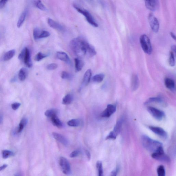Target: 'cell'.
<instances>
[{
    "instance_id": "obj_1",
    "label": "cell",
    "mask_w": 176,
    "mask_h": 176,
    "mask_svg": "<svg viewBox=\"0 0 176 176\" xmlns=\"http://www.w3.org/2000/svg\"><path fill=\"white\" fill-rule=\"evenodd\" d=\"M70 45L72 51L80 57L85 56L92 57L96 54L94 46L90 44L83 37H79L72 39Z\"/></svg>"
},
{
    "instance_id": "obj_2",
    "label": "cell",
    "mask_w": 176,
    "mask_h": 176,
    "mask_svg": "<svg viewBox=\"0 0 176 176\" xmlns=\"http://www.w3.org/2000/svg\"><path fill=\"white\" fill-rule=\"evenodd\" d=\"M141 142L144 148L152 153L156 152L160 148L163 147V144L161 143L154 140L146 135L142 136Z\"/></svg>"
},
{
    "instance_id": "obj_3",
    "label": "cell",
    "mask_w": 176,
    "mask_h": 176,
    "mask_svg": "<svg viewBox=\"0 0 176 176\" xmlns=\"http://www.w3.org/2000/svg\"><path fill=\"white\" fill-rule=\"evenodd\" d=\"M74 7L84 16H85L86 20L88 23L90 24L93 26L95 27H98V24L95 20L94 17L89 12L85 9L77 5H73Z\"/></svg>"
},
{
    "instance_id": "obj_4",
    "label": "cell",
    "mask_w": 176,
    "mask_h": 176,
    "mask_svg": "<svg viewBox=\"0 0 176 176\" xmlns=\"http://www.w3.org/2000/svg\"><path fill=\"white\" fill-rule=\"evenodd\" d=\"M140 42L143 50L148 54H151L152 51V46L150 40L146 34H143L140 38Z\"/></svg>"
},
{
    "instance_id": "obj_5",
    "label": "cell",
    "mask_w": 176,
    "mask_h": 176,
    "mask_svg": "<svg viewBox=\"0 0 176 176\" xmlns=\"http://www.w3.org/2000/svg\"><path fill=\"white\" fill-rule=\"evenodd\" d=\"M151 156L154 159L164 163H168L170 161V158L165 154L163 147L160 148L156 152L152 153Z\"/></svg>"
},
{
    "instance_id": "obj_6",
    "label": "cell",
    "mask_w": 176,
    "mask_h": 176,
    "mask_svg": "<svg viewBox=\"0 0 176 176\" xmlns=\"http://www.w3.org/2000/svg\"><path fill=\"white\" fill-rule=\"evenodd\" d=\"M59 165L63 173L67 175H70L72 173L71 168L68 160L64 157L60 158Z\"/></svg>"
},
{
    "instance_id": "obj_7",
    "label": "cell",
    "mask_w": 176,
    "mask_h": 176,
    "mask_svg": "<svg viewBox=\"0 0 176 176\" xmlns=\"http://www.w3.org/2000/svg\"><path fill=\"white\" fill-rule=\"evenodd\" d=\"M147 110L149 113L157 120H161L165 116L164 112L154 107H148Z\"/></svg>"
},
{
    "instance_id": "obj_8",
    "label": "cell",
    "mask_w": 176,
    "mask_h": 176,
    "mask_svg": "<svg viewBox=\"0 0 176 176\" xmlns=\"http://www.w3.org/2000/svg\"><path fill=\"white\" fill-rule=\"evenodd\" d=\"M122 125V121H119L117 122L114 128L113 131L110 132L108 135L106 137V140L113 139L115 140L116 139L121 129Z\"/></svg>"
},
{
    "instance_id": "obj_9",
    "label": "cell",
    "mask_w": 176,
    "mask_h": 176,
    "mask_svg": "<svg viewBox=\"0 0 176 176\" xmlns=\"http://www.w3.org/2000/svg\"><path fill=\"white\" fill-rule=\"evenodd\" d=\"M148 20L150 26L152 30L155 32H157L159 28V24L158 21L152 13L149 14Z\"/></svg>"
},
{
    "instance_id": "obj_10",
    "label": "cell",
    "mask_w": 176,
    "mask_h": 176,
    "mask_svg": "<svg viewBox=\"0 0 176 176\" xmlns=\"http://www.w3.org/2000/svg\"><path fill=\"white\" fill-rule=\"evenodd\" d=\"M24 53L22 61L27 67L31 68L32 66V63L31 59V54L30 50L28 48H24Z\"/></svg>"
},
{
    "instance_id": "obj_11",
    "label": "cell",
    "mask_w": 176,
    "mask_h": 176,
    "mask_svg": "<svg viewBox=\"0 0 176 176\" xmlns=\"http://www.w3.org/2000/svg\"><path fill=\"white\" fill-rule=\"evenodd\" d=\"M116 110V107L115 105L109 104L104 111L101 113V116L103 118H108L113 114Z\"/></svg>"
},
{
    "instance_id": "obj_12",
    "label": "cell",
    "mask_w": 176,
    "mask_h": 176,
    "mask_svg": "<svg viewBox=\"0 0 176 176\" xmlns=\"http://www.w3.org/2000/svg\"><path fill=\"white\" fill-rule=\"evenodd\" d=\"M148 128L154 133L163 138L166 139L168 137L167 132L161 128L153 126H149Z\"/></svg>"
},
{
    "instance_id": "obj_13",
    "label": "cell",
    "mask_w": 176,
    "mask_h": 176,
    "mask_svg": "<svg viewBox=\"0 0 176 176\" xmlns=\"http://www.w3.org/2000/svg\"><path fill=\"white\" fill-rule=\"evenodd\" d=\"M145 3L146 7L151 11H156L159 8V3L158 1H145Z\"/></svg>"
},
{
    "instance_id": "obj_14",
    "label": "cell",
    "mask_w": 176,
    "mask_h": 176,
    "mask_svg": "<svg viewBox=\"0 0 176 176\" xmlns=\"http://www.w3.org/2000/svg\"><path fill=\"white\" fill-rule=\"evenodd\" d=\"M48 25L52 28L56 29V30L60 31H63L64 30V27L61 24L51 18H48Z\"/></svg>"
},
{
    "instance_id": "obj_15",
    "label": "cell",
    "mask_w": 176,
    "mask_h": 176,
    "mask_svg": "<svg viewBox=\"0 0 176 176\" xmlns=\"http://www.w3.org/2000/svg\"><path fill=\"white\" fill-rule=\"evenodd\" d=\"M56 57L58 60L65 62L70 64L71 61L67 53L62 51H58L56 53Z\"/></svg>"
},
{
    "instance_id": "obj_16",
    "label": "cell",
    "mask_w": 176,
    "mask_h": 176,
    "mask_svg": "<svg viewBox=\"0 0 176 176\" xmlns=\"http://www.w3.org/2000/svg\"><path fill=\"white\" fill-rule=\"evenodd\" d=\"M52 136L55 139L64 145L65 146L68 145L69 141L68 139L62 134L54 132L52 133Z\"/></svg>"
},
{
    "instance_id": "obj_17",
    "label": "cell",
    "mask_w": 176,
    "mask_h": 176,
    "mask_svg": "<svg viewBox=\"0 0 176 176\" xmlns=\"http://www.w3.org/2000/svg\"><path fill=\"white\" fill-rule=\"evenodd\" d=\"M91 75L92 72L90 69H89L86 71L83 79V83L84 85L87 86L89 84L91 78Z\"/></svg>"
},
{
    "instance_id": "obj_18",
    "label": "cell",
    "mask_w": 176,
    "mask_h": 176,
    "mask_svg": "<svg viewBox=\"0 0 176 176\" xmlns=\"http://www.w3.org/2000/svg\"><path fill=\"white\" fill-rule=\"evenodd\" d=\"M139 86V81L138 77L137 75H134L132 77V89L133 91H136L138 88Z\"/></svg>"
},
{
    "instance_id": "obj_19",
    "label": "cell",
    "mask_w": 176,
    "mask_h": 176,
    "mask_svg": "<svg viewBox=\"0 0 176 176\" xmlns=\"http://www.w3.org/2000/svg\"><path fill=\"white\" fill-rule=\"evenodd\" d=\"M75 70L77 72L82 70L84 66L83 61L79 58H75Z\"/></svg>"
},
{
    "instance_id": "obj_20",
    "label": "cell",
    "mask_w": 176,
    "mask_h": 176,
    "mask_svg": "<svg viewBox=\"0 0 176 176\" xmlns=\"http://www.w3.org/2000/svg\"><path fill=\"white\" fill-rule=\"evenodd\" d=\"M165 84L168 89L173 90L175 89V84L173 80L170 78H166L165 80Z\"/></svg>"
},
{
    "instance_id": "obj_21",
    "label": "cell",
    "mask_w": 176,
    "mask_h": 176,
    "mask_svg": "<svg viewBox=\"0 0 176 176\" xmlns=\"http://www.w3.org/2000/svg\"><path fill=\"white\" fill-rule=\"evenodd\" d=\"M51 122L53 125L58 128H61L63 126V124L58 118L57 116L52 117L51 118Z\"/></svg>"
},
{
    "instance_id": "obj_22",
    "label": "cell",
    "mask_w": 176,
    "mask_h": 176,
    "mask_svg": "<svg viewBox=\"0 0 176 176\" xmlns=\"http://www.w3.org/2000/svg\"><path fill=\"white\" fill-rule=\"evenodd\" d=\"M15 53V50H10L7 52L3 56V60L5 61H9L13 57Z\"/></svg>"
},
{
    "instance_id": "obj_23",
    "label": "cell",
    "mask_w": 176,
    "mask_h": 176,
    "mask_svg": "<svg viewBox=\"0 0 176 176\" xmlns=\"http://www.w3.org/2000/svg\"><path fill=\"white\" fill-rule=\"evenodd\" d=\"M27 14V11L26 10H25V11L22 12L21 15H20L17 24V26L18 28H19L21 27L22 24H23L25 20Z\"/></svg>"
},
{
    "instance_id": "obj_24",
    "label": "cell",
    "mask_w": 176,
    "mask_h": 176,
    "mask_svg": "<svg viewBox=\"0 0 176 176\" xmlns=\"http://www.w3.org/2000/svg\"><path fill=\"white\" fill-rule=\"evenodd\" d=\"M27 75V70L25 68H22L21 69L19 72V79L21 81H24L26 78Z\"/></svg>"
},
{
    "instance_id": "obj_25",
    "label": "cell",
    "mask_w": 176,
    "mask_h": 176,
    "mask_svg": "<svg viewBox=\"0 0 176 176\" xmlns=\"http://www.w3.org/2000/svg\"><path fill=\"white\" fill-rule=\"evenodd\" d=\"M58 111L56 109L48 110L45 112L44 114L46 117L51 118L52 117L57 116Z\"/></svg>"
},
{
    "instance_id": "obj_26",
    "label": "cell",
    "mask_w": 176,
    "mask_h": 176,
    "mask_svg": "<svg viewBox=\"0 0 176 176\" xmlns=\"http://www.w3.org/2000/svg\"><path fill=\"white\" fill-rule=\"evenodd\" d=\"M28 123L27 119L24 118H22L19 124L18 129V132L20 133L23 130L24 127L27 125Z\"/></svg>"
},
{
    "instance_id": "obj_27",
    "label": "cell",
    "mask_w": 176,
    "mask_h": 176,
    "mask_svg": "<svg viewBox=\"0 0 176 176\" xmlns=\"http://www.w3.org/2000/svg\"><path fill=\"white\" fill-rule=\"evenodd\" d=\"M105 75L103 74H97L92 77V80L95 82L100 83L102 81Z\"/></svg>"
},
{
    "instance_id": "obj_28",
    "label": "cell",
    "mask_w": 176,
    "mask_h": 176,
    "mask_svg": "<svg viewBox=\"0 0 176 176\" xmlns=\"http://www.w3.org/2000/svg\"><path fill=\"white\" fill-rule=\"evenodd\" d=\"M80 121L78 119H75L69 121L67 124L70 127H77L80 125Z\"/></svg>"
},
{
    "instance_id": "obj_29",
    "label": "cell",
    "mask_w": 176,
    "mask_h": 176,
    "mask_svg": "<svg viewBox=\"0 0 176 176\" xmlns=\"http://www.w3.org/2000/svg\"><path fill=\"white\" fill-rule=\"evenodd\" d=\"M73 100V97L70 94H67L63 97L62 99V103L63 104L67 105L72 103Z\"/></svg>"
},
{
    "instance_id": "obj_30",
    "label": "cell",
    "mask_w": 176,
    "mask_h": 176,
    "mask_svg": "<svg viewBox=\"0 0 176 176\" xmlns=\"http://www.w3.org/2000/svg\"><path fill=\"white\" fill-rule=\"evenodd\" d=\"M96 167L97 169L98 176H104L102 163L101 161H98L96 163Z\"/></svg>"
},
{
    "instance_id": "obj_31",
    "label": "cell",
    "mask_w": 176,
    "mask_h": 176,
    "mask_svg": "<svg viewBox=\"0 0 176 176\" xmlns=\"http://www.w3.org/2000/svg\"><path fill=\"white\" fill-rule=\"evenodd\" d=\"M48 56L47 54H44L41 52H39L37 53L34 57V60L36 61L39 62L41 61L44 58L47 57Z\"/></svg>"
},
{
    "instance_id": "obj_32",
    "label": "cell",
    "mask_w": 176,
    "mask_h": 176,
    "mask_svg": "<svg viewBox=\"0 0 176 176\" xmlns=\"http://www.w3.org/2000/svg\"><path fill=\"white\" fill-rule=\"evenodd\" d=\"M2 157L3 159H6L7 158L13 156L14 153L13 152L8 150H4L2 152Z\"/></svg>"
},
{
    "instance_id": "obj_33",
    "label": "cell",
    "mask_w": 176,
    "mask_h": 176,
    "mask_svg": "<svg viewBox=\"0 0 176 176\" xmlns=\"http://www.w3.org/2000/svg\"><path fill=\"white\" fill-rule=\"evenodd\" d=\"M169 63L171 67H174L175 65V58L174 53L172 51L170 52L169 58Z\"/></svg>"
},
{
    "instance_id": "obj_34",
    "label": "cell",
    "mask_w": 176,
    "mask_h": 176,
    "mask_svg": "<svg viewBox=\"0 0 176 176\" xmlns=\"http://www.w3.org/2000/svg\"><path fill=\"white\" fill-rule=\"evenodd\" d=\"M35 5L37 8L42 11H46L47 10L45 6L41 1H35Z\"/></svg>"
},
{
    "instance_id": "obj_35",
    "label": "cell",
    "mask_w": 176,
    "mask_h": 176,
    "mask_svg": "<svg viewBox=\"0 0 176 176\" xmlns=\"http://www.w3.org/2000/svg\"><path fill=\"white\" fill-rule=\"evenodd\" d=\"M162 101V99L160 97H151L149 98L146 101L145 104H148V103L155 102L161 103Z\"/></svg>"
},
{
    "instance_id": "obj_36",
    "label": "cell",
    "mask_w": 176,
    "mask_h": 176,
    "mask_svg": "<svg viewBox=\"0 0 176 176\" xmlns=\"http://www.w3.org/2000/svg\"><path fill=\"white\" fill-rule=\"evenodd\" d=\"M158 176H165V171L164 167L163 165H160L158 168Z\"/></svg>"
},
{
    "instance_id": "obj_37",
    "label": "cell",
    "mask_w": 176,
    "mask_h": 176,
    "mask_svg": "<svg viewBox=\"0 0 176 176\" xmlns=\"http://www.w3.org/2000/svg\"><path fill=\"white\" fill-rule=\"evenodd\" d=\"M41 30L39 28H36L34 29L33 31V36L35 40L39 39L40 36Z\"/></svg>"
},
{
    "instance_id": "obj_38",
    "label": "cell",
    "mask_w": 176,
    "mask_h": 176,
    "mask_svg": "<svg viewBox=\"0 0 176 176\" xmlns=\"http://www.w3.org/2000/svg\"><path fill=\"white\" fill-rule=\"evenodd\" d=\"M61 77L62 79L65 80H71L72 78V75L71 74L66 71H63L62 72Z\"/></svg>"
},
{
    "instance_id": "obj_39",
    "label": "cell",
    "mask_w": 176,
    "mask_h": 176,
    "mask_svg": "<svg viewBox=\"0 0 176 176\" xmlns=\"http://www.w3.org/2000/svg\"><path fill=\"white\" fill-rule=\"evenodd\" d=\"M50 35V34L49 32L48 31L42 30L41 31L40 36L39 37V39L41 38H44L49 37Z\"/></svg>"
},
{
    "instance_id": "obj_40",
    "label": "cell",
    "mask_w": 176,
    "mask_h": 176,
    "mask_svg": "<svg viewBox=\"0 0 176 176\" xmlns=\"http://www.w3.org/2000/svg\"><path fill=\"white\" fill-rule=\"evenodd\" d=\"M58 65L55 63L50 64L47 65L46 68L49 70H53L57 68Z\"/></svg>"
},
{
    "instance_id": "obj_41",
    "label": "cell",
    "mask_w": 176,
    "mask_h": 176,
    "mask_svg": "<svg viewBox=\"0 0 176 176\" xmlns=\"http://www.w3.org/2000/svg\"><path fill=\"white\" fill-rule=\"evenodd\" d=\"M80 151L78 150L74 151L70 153V157L71 158L76 157L78 156L80 154Z\"/></svg>"
},
{
    "instance_id": "obj_42",
    "label": "cell",
    "mask_w": 176,
    "mask_h": 176,
    "mask_svg": "<svg viewBox=\"0 0 176 176\" xmlns=\"http://www.w3.org/2000/svg\"><path fill=\"white\" fill-rule=\"evenodd\" d=\"M21 105V103H14L11 105V108L14 110L18 109Z\"/></svg>"
},
{
    "instance_id": "obj_43",
    "label": "cell",
    "mask_w": 176,
    "mask_h": 176,
    "mask_svg": "<svg viewBox=\"0 0 176 176\" xmlns=\"http://www.w3.org/2000/svg\"><path fill=\"white\" fill-rule=\"evenodd\" d=\"M7 1H0V8H3L6 5L7 2Z\"/></svg>"
},
{
    "instance_id": "obj_44",
    "label": "cell",
    "mask_w": 176,
    "mask_h": 176,
    "mask_svg": "<svg viewBox=\"0 0 176 176\" xmlns=\"http://www.w3.org/2000/svg\"><path fill=\"white\" fill-rule=\"evenodd\" d=\"M85 153L86 156H87V159L89 160H90L91 158V155L89 152L87 150H86L85 151Z\"/></svg>"
},
{
    "instance_id": "obj_45",
    "label": "cell",
    "mask_w": 176,
    "mask_h": 176,
    "mask_svg": "<svg viewBox=\"0 0 176 176\" xmlns=\"http://www.w3.org/2000/svg\"><path fill=\"white\" fill-rule=\"evenodd\" d=\"M118 170L117 169L111 172L110 176H117Z\"/></svg>"
},
{
    "instance_id": "obj_46",
    "label": "cell",
    "mask_w": 176,
    "mask_h": 176,
    "mask_svg": "<svg viewBox=\"0 0 176 176\" xmlns=\"http://www.w3.org/2000/svg\"><path fill=\"white\" fill-rule=\"evenodd\" d=\"M7 167V165L6 164H4L0 167V171L3 170Z\"/></svg>"
},
{
    "instance_id": "obj_47",
    "label": "cell",
    "mask_w": 176,
    "mask_h": 176,
    "mask_svg": "<svg viewBox=\"0 0 176 176\" xmlns=\"http://www.w3.org/2000/svg\"><path fill=\"white\" fill-rule=\"evenodd\" d=\"M171 49L172 50V52L174 53H175L176 51V46L175 45L172 46H171Z\"/></svg>"
},
{
    "instance_id": "obj_48",
    "label": "cell",
    "mask_w": 176,
    "mask_h": 176,
    "mask_svg": "<svg viewBox=\"0 0 176 176\" xmlns=\"http://www.w3.org/2000/svg\"><path fill=\"white\" fill-rule=\"evenodd\" d=\"M170 35L171 36V37L173 38L174 39H175V40L176 39V37L175 36L173 32H170Z\"/></svg>"
},
{
    "instance_id": "obj_49",
    "label": "cell",
    "mask_w": 176,
    "mask_h": 176,
    "mask_svg": "<svg viewBox=\"0 0 176 176\" xmlns=\"http://www.w3.org/2000/svg\"><path fill=\"white\" fill-rule=\"evenodd\" d=\"M3 117L2 115L0 114V125L1 124L3 121Z\"/></svg>"
},
{
    "instance_id": "obj_50",
    "label": "cell",
    "mask_w": 176,
    "mask_h": 176,
    "mask_svg": "<svg viewBox=\"0 0 176 176\" xmlns=\"http://www.w3.org/2000/svg\"><path fill=\"white\" fill-rule=\"evenodd\" d=\"M15 176H22L21 174L20 173H17L15 175Z\"/></svg>"
}]
</instances>
